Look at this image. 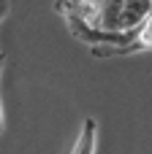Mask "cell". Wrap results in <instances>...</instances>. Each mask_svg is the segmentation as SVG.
Returning a JSON list of instances; mask_svg holds the SVG:
<instances>
[{
	"label": "cell",
	"mask_w": 152,
	"mask_h": 154,
	"mask_svg": "<svg viewBox=\"0 0 152 154\" xmlns=\"http://www.w3.org/2000/svg\"><path fill=\"white\" fill-rule=\"evenodd\" d=\"M152 0H122L120 3V30H133L150 19Z\"/></svg>",
	"instance_id": "6da1fadb"
},
{
	"label": "cell",
	"mask_w": 152,
	"mask_h": 154,
	"mask_svg": "<svg viewBox=\"0 0 152 154\" xmlns=\"http://www.w3.org/2000/svg\"><path fill=\"white\" fill-rule=\"evenodd\" d=\"M95 146H98V122L92 116H87L71 146V154H95Z\"/></svg>",
	"instance_id": "7a4b0ae2"
},
{
	"label": "cell",
	"mask_w": 152,
	"mask_h": 154,
	"mask_svg": "<svg viewBox=\"0 0 152 154\" xmlns=\"http://www.w3.org/2000/svg\"><path fill=\"white\" fill-rule=\"evenodd\" d=\"M3 68H5V54H0V76H3ZM5 130V116H3V106H0V135Z\"/></svg>",
	"instance_id": "3957f363"
},
{
	"label": "cell",
	"mask_w": 152,
	"mask_h": 154,
	"mask_svg": "<svg viewBox=\"0 0 152 154\" xmlns=\"http://www.w3.org/2000/svg\"><path fill=\"white\" fill-rule=\"evenodd\" d=\"M11 11V0H0V22L5 19V14Z\"/></svg>",
	"instance_id": "277c9868"
}]
</instances>
